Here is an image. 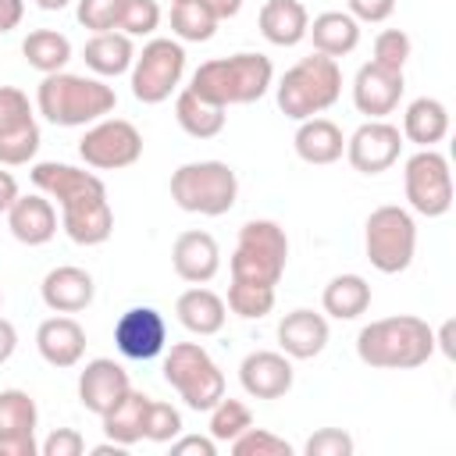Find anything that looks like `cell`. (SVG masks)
Returning <instances> with one entry per match:
<instances>
[{
  "mask_svg": "<svg viewBox=\"0 0 456 456\" xmlns=\"http://www.w3.org/2000/svg\"><path fill=\"white\" fill-rule=\"evenodd\" d=\"M28 175L43 196L61 203V228L75 246H103L110 239L114 210L100 175L61 160H39Z\"/></svg>",
  "mask_w": 456,
  "mask_h": 456,
  "instance_id": "1",
  "label": "cell"
},
{
  "mask_svg": "<svg viewBox=\"0 0 456 456\" xmlns=\"http://www.w3.org/2000/svg\"><path fill=\"white\" fill-rule=\"evenodd\" d=\"M360 363L374 370H413L435 356V328L417 314L381 317L360 328L356 335Z\"/></svg>",
  "mask_w": 456,
  "mask_h": 456,
  "instance_id": "2",
  "label": "cell"
},
{
  "mask_svg": "<svg viewBox=\"0 0 456 456\" xmlns=\"http://www.w3.org/2000/svg\"><path fill=\"white\" fill-rule=\"evenodd\" d=\"M114 86H107V78L96 75L53 71L43 75V82L36 86V110L57 128H89L93 121L114 114Z\"/></svg>",
  "mask_w": 456,
  "mask_h": 456,
  "instance_id": "3",
  "label": "cell"
},
{
  "mask_svg": "<svg viewBox=\"0 0 456 456\" xmlns=\"http://www.w3.org/2000/svg\"><path fill=\"white\" fill-rule=\"evenodd\" d=\"M274 86V64L264 53L242 50L232 57H210L192 71L189 89L217 107H242L256 103Z\"/></svg>",
  "mask_w": 456,
  "mask_h": 456,
  "instance_id": "4",
  "label": "cell"
},
{
  "mask_svg": "<svg viewBox=\"0 0 456 456\" xmlns=\"http://www.w3.org/2000/svg\"><path fill=\"white\" fill-rule=\"evenodd\" d=\"M338 96H342V68L335 57H324V53H310L296 61L274 86L278 110L292 121L324 114L328 107H335Z\"/></svg>",
  "mask_w": 456,
  "mask_h": 456,
  "instance_id": "5",
  "label": "cell"
},
{
  "mask_svg": "<svg viewBox=\"0 0 456 456\" xmlns=\"http://www.w3.org/2000/svg\"><path fill=\"white\" fill-rule=\"evenodd\" d=\"M289 264V235L271 217H253L239 228L228 271L232 281H253V285H274L281 281Z\"/></svg>",
  "mask_w": 456,
  "mask_h": 456,
  "instance_id": "6",
  "label": "cell"
},
{
  "mask_svg": "<svg viewBox=\"0 0 456 456\" xmlns=\"http://www.w3.org/2000/svg\"><path fill=\"white\" fill-rule=\"evenodd\" d=\"M171 200L185 214L221 217L239 200V175L224 160H189L171 171Z\"/></svg>",
  "mask_w": 456,
  "mask_h": 456,
  "instance_id": "7",
  "label": "cell"
},
{
  "mask_svg": "<svg viewBox=\"0 0 456 456\" xmlns=\"http://www.w3.org/2000/svg\"><path fill=\"white\" fill-rule=\"evenodd\" d=\"M363 253L374 271L381 274H403L413 264L417 253V221L406 207L385 203L367 214L363 224Z\"/></svg>",
  "mask_w": 456,
  "mask_h": 456,
  "instance_id": "8",
  "label": "cell"
},
{
  "mask_svg": "<svg viewBox=\"0 0 456 456\" xmlns=\"http://www.w3.org/2000/svg\"><path fill=\"white\" fill-rule=\"evenodd\" d=\"M164 381L196 413H207L224 395V370L200 342H175L164 356Z\"/></svg>",
  "mask_w": 456,
  "mask_h": 456,
  "instance_id": "9",
  "label": "cell"
},
{
  "mask_svg": "<svg viewBox=\"0 0 456 456\" xmlns=\"http://www.w3.org/2000/svg\"><path fill=\"white\" fill-rule=\"evenodd\" d=\"M182 75H185V46L171 36H153L142 43V50L132 61V71H128L132 96L146 107L164 103L182 86Z\"/></svg>",
  "mask_w": 456,
  "mask_h": 456,
  "instance_id": "10",
  "label": "cell"
},
{
  "mask_svg": "<svg viewBox=\"0 0 456 456\" xmlns=\"http://www.w3.org/2000/svg\"><path fill=\"white\" fill-rule=\"evenodd\" d=\"M403 189H406V203L413 214L420 217H442L452 207V171H449V157L438 153L435 146L417 150L413 157H406L403 164Z\"/></svg>",
  "mask_w": 456,
  "mask_h": 456,
  "instance_id": "11",
  "label": "cell"
},
{
  "mask_svg": "<svg viewBox=\"0 0 456 456\" xmlns=\"http://www.w3.org/2000/svg\"><path fill=\"white\" fill-rule=\"evenodd\" d=\"M78 157L96 171H121L142 157V132L125 118H100L78 139Z\"/></svg>",
  "mask_w": 456,
  "mask_h": 456,
  "instance_id": "12",
  "label": "cell"
},
{
  "mask_svg": "<svg viewBox=\"0 0 456 456\" xmlns=\"http://www.w3.org/2000/svg\"><path fill=\"white\" fill-rule=\"evenodd\" d=\"M39 153V121L18 86H0V164L21 167Z\"/></svg>",
  "mask_w": 456,
  "mask_h": 456,
  "instance_id": "13",
  "label": "cell"
},
{
  "mask_svg": "<svg viewBox=\"0 0 456 456\" xmlns=\"http://www.w3.org/2000/svg\"><path fill=\"white\" fill-rule=\"evenodd\" d=\"M403 132L388 118H367L349 139H346V160L360 175H381L388 171L403 153Z\"/></svg>",
  "mask_w": 456,
  "mask_h": 456,
  "instance_id": "14",
  "label": "cell"
},
{
  "mask_svg": "<svg viewBox=\"0 0 456 456\" xmlns=\"http://www.w3.org/2000/svg\"><path fill=\"white\" fill-rule=\"evenodd\" d=\"M114 346L125 360L146 363L167 349V321L157 306H128L114 321Z\"/></svg>",
  "mask_w": 456,
  "mask_h": 456,
  "instance_id": "15",
  "label": "cell"
},
{
  "mask_svg": "<svg viewBox=\"0 0 456 456\" xmlns=\"http://www.w3.org/2000/svg\"><path fill=\"white\" fill-rule=\"evenodd\" d=\"M39 410L25 388H0V456H36Z\"/></svg>",
  "mask_w": 456,
  "mask_h": 456,
  "instance_id": "16",
  "label": "cell"
},
{
  "mask_svg": "<svg viewBox=\"0 0 456 456\" xmlns=\"http://www.w3.org/2000/svg\"><path fill=\"white\" fill-rule=\"evenodd\" d=\"M296 381L292 360L281 349H253L239 363V385L253 399H281Z\"/></svg>",
  "mask_w": 456,
  "mask_h": 456,
  "instance_id": "17",
  "label": "cell"
},
{
  "mask_svg": "<svg viewBox=\"0 0 456 456\" xmlns=\"http://www.w3.org/2000/svg\"><path fill=\"white\" fill-rule=\"evenodd\" d=\"M403 89H406L403 71H392V68H381V64L367 61L353 75V107L367 118H388L399 107Z\"/></svg>",
  "mask_w": 456,
  "mask_h": 456,
  "instance_id": "18",
  "label": "cell"
},
{
  "mask_svg": "<svg viewBox=\"0 0 456 456\" xmlns=\"http://www.w3.org/2000/svg\"><path fill=\"white\" fill-rule=\"evenodd\" d=\"M128 388H132L128 370L110 356H96L78 370V403L96 417H103Z\"/></svg>",
  "mask_w": 456,
  "mask_h": 456,
  "instance_id": "19",
  "label": "cell"
},
{
  "mask_svg": "<svg viewBox=\"0 0 456 456\" xmlns=\"http://www.w3.org/2000/svg\"><path fill=\"white\" fill-rule=\"evenodd\" d=\"M171 267L182 281L189 285H207L217 271H221V246L210 232L203 228H189L175 239L171 246Z\"/></svg>",
  "mask_w": 456,
  "mask_h": 456,
  "instance_id": "20",
  "label": "cell"
},
{
  "mask_svg": "<svg viewBox=\"0 0 456 456\" xmlns=\"http://www.w3.org/2000/svg\"><path fill=\"white\" fill-rule=\"evenodd\" d=\"M39 296H43L46 310H53V314H82L96 296V281L86 267L61 264L53 271H46Z\"/></svg>",
  "mask_w": 456,
  "mask_h": 456,
  "instance_id": "21",
  "label": "cell"
},
{
  "mask_svg": "<svg viewBox=\"0 0 456 456\" xmlns=\"http://www.w3.org/2000/svg\"><path fill=\"white\" fill-rule=\"evenodd\" d=\"M331 331H328V317L317 310H292L278 321V346L289 360H314L324 353Z\"/></svg>",
  "mask_w": 456,
  "mask_h": 456,
  "instance_id": "22",
  "label": "cell"
},
{
  "mask_svg": "<svg viewBox=\"0 0 456 456\" xmlns=\"http://www.w3.org/2000/svg\"><path fill=\"white\" fill-rule=\"evenodd\" d=\"M36 349H39V356H43L50 367L68 370V367H75V363L86 356V328H82L71 314L46 317V321L36 328Z\"/></svg>",
  "mask_w": 456,
  "mask_h": 456,
  "instance_id": "23",
  "label": "cell"
},
{
  "mask_svg": "<svg viewBox=\"0 0 456 456\" xmlns=\"http://www.w3.org/2000/svg\"><path fill=\"white\" fill-rule=\"evenodd\" d=\"M7 228L21 246H46L57 235V210L53 200L43 192L18 196L7 210Z\"/></svg>",
  "mask_w": 456,
  "mask_h": 456,
  "instance_id": "24",
  "label": "cell"
},
{
  "mask_svg": "<svg viewBox=\"0 0 456 456\" xmlns=\"http://www.w3.org/2000/svg\"><path fill=\"white\" fill-rule=\"evenodd\" d=\"M292 146H296V157L303 164H314V167H324V164H335L342 160L346 153V135L342 128L331 121V118H306L299 121L296 135H292Z\"/></svg>",
  "mask_w": 456,
  "mask_h": 456,
  "instance_id": "25",
  "label": "cell"
},
{
  "mask_svg": "<svg viewBox=\"0 0 456 456\" xmlns=\"http://www.w3.org/2000/svg\"><path fill=\"white\" fill-rule=\"evenodd\" d=\"M175 314H178V324H182L185 331L207 338V335H217V331L224 328V321H228V303H224L214 289L192 285V289H185V292L175 299Z\"/></svg>",
  "mask_w": 456,
  "mask_h": 456,
  "instance_id": "26",
  "label": "cell"
},
{
  "mask_svg": "<svg viewBox=\"0 0 456 456\" xmlns=\"http://www.w3.org/2000/svg\"><path fill=\"white\" fill-rule=\"evenodd\" d=\"M82 61L96 78H118L125 71H132L135 61V43L132 36L110 28V32H93L82 46Z\"/></svg>",
  "mask_w": 456,
  "mask_h": 456,
  "instance_id": "27",
  "label": "cell"
},
{
  "mask_svg": "<svg viewBox=\"0 0 456 456\" xmlns=\"http://www.w3.org/2000/svg\"><path fill=\"white\" fill-rule=\"evenodd\" d=\"M260 36L271 46H296L306 39L310 28V11L299 0H264L260 14H256Z\"/></svg>",
  "mask_w": 456,
  "mask_h": 456,
  "instance_id": "28",
  "label": "cell"
},
{
  "mask_svg": "<svg viewBox=\"0 0 456 456\" xmlns=\"http://www.w3.org/2000/svg\"><path fill=\"white\" fill-rule=\"evenodd\" d=\"M306 36L314 39V53H324V57H346L360 46V21L349 14V11H321Z\"/></svg>",
  "mask_w": 456,
  "mask_h": 456,
  "instance_id": "29",
  "label": "cell"
},
{
  "mask_svg": "<svg viewBox=\"0 0 456 456\" xmlns=\"http://www.w3.org/2000/svg\"><path fill=\"white\" fill-rule=\"evenodd\" d=\"M449 135V107L435 96H417L406 103L403 114V139L417 150H428Z\"/></svg>",
  "mask_w": 456,
  "mask_h": 456,
  "instance_id": "30",
  "label": "cell"
},
{
  "mask_svg": "<svg viewBox=\"0 0 456 456\" xmlns=\"http://www.w3.org/2000/svg\"><path fill=\"white\" fill-rule=\"evenodd\" d=\"M175 121H178L182 132L192 135V139H214V135L224 132L228 114H224V107H217V103L196 96V93L185 86V89L175 96Z\"/></svg>",
  "mask_w": 456,
  "mask_h": 456,
  "instance_id": "31",
  "label": "cell"
},
{
  "mask_svg": "<svg viewBox=\"0 0 456 456\" xmlns=\"http://www.w3.org/2000/svg\"><path fill=\"white\" fill-rule=\"evenodd\" d=\"M321 306L335 321H356L370 306V285H367V278L363 274H335L324 285V292H321Z\"/></svg>",
  "mask_w": 456,
  "mask_h": 456,
  "instance_id": "32",
  "label": "cell"
},
{
  "mask_svg": "<svg viewBox=\"0 0 456 456\" xmlns=\"http://www.w3.org/2000/svg\"><path fill=\"white\" fill-rule=\"evenodd\" d=\"M146 406H150V395L146 392H135L128 388L100 420H103V435L110 442H121V445H135L142 442V424H146Z\"/></svg>",
  "mask_w": 456,
  "mask_h": 456,
  "instance_id": "33",
  "label": "cell"
},
{
  "mask_svg": "<svg viewBox=\"0 0 456 456\" xmlns=\"http://www.w3.org/2000/svg\"><path fill=\"white\" fill-rule=\"evenodd\" d=\"M21 57L28 68H36L39 75H53L64 71L71 61V39L57 28H32L21 39Z\"/></svg>",
  "mask_w": 456,
  "mask_h": 456,
  "instance_id": "34",
  "label": "cell"
},
{
  "mask_svg": "<svg viewBox=\"0 0 456 456\" xmlns=\"http://www.w3.org/2000/svg\"><path fill=\"white\" fill-rule=\"evenodd\" d=\"M217 18L200 0H175L171 4V36L178 43H207L217 32Z\"/></svg>",
  "mask_w": 456,
  "mask_h": 456,
  "instance_id": "35",
  "label": "cell"
},
{
  "mask_svg": "<svg viewBox=\"0 0 456 456\" xmlns=\"http://www.w3.org/2000/svg\"><path fill=\"white\" fill-rule=\"evenodd\" d=\"M278 289L274 285H253V281H232L228 285V310L242 321H260L274 310Z\"/></svg>",
  "mask_w": 456,
  "mask_h": 456,
  "instance_id": "36",
  "label": "cell"
},
{
  "mask_svg": "<svg viewBox=\"0 0 456 456\" xmlns=\"http://www.w3.org/2000/svg\"><path fill=\"white\" fill-rule=\"evenodd\" d=\"M207 413H210V424H207V428H210V438H214V442H224V445H228L232 438H239V435L253 424L249 406H246L242 399H228V395H221Z\"/></svg>",
  "mask_w": 456,
  "mask_h": 456,
  "instance_id": "37",
  "label": "cell"
},
{
  "mask_svg": "<svg viewBox=\"0 0 456 456\" xmlns=\"http://www.w3.org/2000/svg\"><path fill=\"white\" fill-rule=\"evenodd\" d=\"M160 25V4L157 0H121L118 11V32L125 36H153Z\"/></svg>",
  "mask_w": 456,
  "mask_h": 456,
  "instance_id": "38",
  "label": "cell"
},
{
  "mask_svg": "<svg viewBox=\"0 0 456 456\" xmlns=\"http://www.w3.org/2000/svg\"><path fill=\"white\" fill-rule=\"evenodd\" d=\"M228 445L235 456H292V445L281 435H274L267 428H253V424L239 438H232Z\"/></svg>",
  "mask_w": 456,
  "mask_h": 456,
  "instance_id": "39",
  "label": "cell"
},
{
  "mask_svg": "<svg viewBox=\"0 0 456 456\" xmlns=\"http://www.w3.org/2000/svg\"><path fill=\"white\" fill-rule=\"evenodd\" d=\"M178 435H182V413H178L171 403L150 399V406H146V424H142V438L167 445V442L178 438Z\"/></svg>",
  "mask_w": 456,
  "mask_h": 456,
  "instance_id": "40",
  "label": "cell"
},
{
  "mask_svg": "<svg viewBox=\"0 0 456 456\" xmlns=\"http://www.w3.org/2000/svg\"><path fill=\"white\" fill-rule=\"evenodd\" d=\"M410 53H413V43H410V36L403 28H385V32L374 36V57H370L374 64L392 68V71H403L406 61H410Z\"/></svg>",
  "mask_w": 456,
  "mask_h": 456,
  "instance_id": "41",
  "label": "cell"
},
{
  "mask_svg": "<svg viewBox=\"0 0 456 456\" xmlns=\"http://www.w3.org/2000/svg\"><path fill=\"white\" fill-rule=\"evenodd\" d=\"M121 0H75V18L89 32H110L118 28Z\"/></svg>",
  "mask_w": 456,
  "mask_h": 456,
  "instance_id": "42",
  "label": "cell"
},
{
  "mask_svg": "<svg viewBox=\"0 0 456 456\" xmlns=\"http://www.w3.org/2000/svg\"><path fill=\"white\" fill-rule=\"evenodd\" d=\"M353 449H356V442H353V435L342 431V428H321V431H314V435L306 438V445H303L306 456H353Z\"/></svg>",
  "mask_w": 456,
  "mask_h": 456,
  "instance_id": "43",
  "label": "cell"
},
{
  "mask_svg": "<svg viewBox=\"0 0 456 456\" xmlns=\"http://www.w3.org/2000/svg\"><path fill=\"white\" fill-rule=\"evenodd\" d=\"M43 456H82L86 452V438L75 428H57L39 442Z\"/></svg>",
  "mask_w": 456,
  "mask_h": 456,
  "instance_id": "44",
  "label": "cell"
},
{
  "mask_svg": "<svg viewBox=\"0 0 456 456\" xmlns=\"http://www.w3.org/2000/svg\"><path fill=\"white\" fill-rule=\"evenodd\" d=\"M346 11L360 21V25H378L388 21L395 11V0H346Z\"/></svg>",
  "mask_w": 456,
  "mask_h": 456,
  "instance_id": "45",
  "label": "cell"
},
{
  "mask_svg": "<svg viewBox=\"0 0 456 456\" xmlns=\"http://www.w3.org/2000/svg\"><path fill=\"white\" fill-rule=\"evenodd\" d=\"M167 445L171 456H217V442L210 435H178Z\"/></svg>",
  "mask_w": 456,
  "mask_h": 456,
  "instance_id": "46",
  "label": "cell"
},
{
  "mask_svg": "<svg viewBox=\"0 0 456 456\" xmlns=\"http://www.w3.org/2000/svg\"><path fill=\"white\" fill-rule=\"evenodd\" d=\"M25 18V0H0V36L18 28Z\"/></svg>",
  "mask_w": 456,
  "mask_h": 456,
  "instance_id": "47",
  "label": "cell"
},
{
  "mask_svg": "<svg viewBox=\"0 0 456 456\" xmlns=\"http://www.w3.org/2000/svg\"><path fill=\"white\" fill-rule=\"evenodd\" d=\"M21 196V189H18V178L0 164V214H7L11 210V203Z\"/></svg>",
  "mask_w": 456,
  "mask_h": 456,
  "instance_id": "48",
  "label": "cell"
},
{
  "mask_svg": "<svg viewBox=\"0 0 456 456\" xmlns=\"http://www.w3.org/2000/svg\"><path fill=\"white\" fill-rule=\"evenodd\" d=\"M14 349H18V331H14V324L7 317H0V367L14 356Z\"/></svg>",
  "mask_w": 456,
  "mask_h": 456,
  "instance_id": "49",
  "label": "cell"
},
{
  "mask_svg": "<svg viewBox=\"0 0 456 456\" xmlns=\"http://www.w3.org/2000/svg\"><path fill=\"white\" fill-rule=\"evenodd\" d=\"M217 21H228V18H235L239 11H242V0H200Z\"/></svg>",
  "mask_w": 456,
  "mask_h": 456,
  "instance_id": "50",
  "label": "cell"
},
{
  "mask_svg": "<svg viewBox=\"0 0 456 456\" xmlns=\"http://www.w3.org/2000/svg\"><path fill=\"white\" fill-rule=\"evenodd\" d=\"M452 331H456V321H445L438 331H435V349L445 353V360H456V346H452Z\"/></svg>",
  "mask_w": 456,
  "mask_h": 456,
  "instance_id": "51",
  "label": "cell"
},
{
  "mask_svg": "<svg viewBox=\"0 0 456 456\" xmlns=\"http://www.w3.org/2000/svg\"><path fill=\"white\" fill-rule=\"evenodd\" d=\"M93 456H128V445H121V442H100V445H93Z\"/></svg>",
  "mask_w": 456,
  "mask_h": 456,
  "instance_id": "52",
  "label": "cell"
},
{
  "mask_svg": "<svg viewBox=\"0 0 456 456\" xmlns=\"http://www.w3.org/2000/svg\"><path fill=\"white\" fill-rule=\"evenodd\" d=\"M71 0H36V7H43V11H64Z\"/></svg>",
  "mask_w": 456,
  "mask_h": 456,
  "instance_id": "53",
  "label": "cell"
},
{
  "mask_svg": "<svg viewBox=\"0 0 456 456\" xmlns=\"http://www.w3.org/2000/svg\"><path fill=\"white\" fill-rule=\"evenodd\" d=\"M0 306H4V292H0Z\"/></svg>",
  "mask_w": 456,
  "mask_h": 456,
  "instance_id": "54",
  "label": "cell"
},
{
  "mask_svg": "<svg viewBox=\"0 0 456 456\" xmlns=\"http://www.w3.org/2000/svg\"><path fill=\"white\" fill-rule=\"evenodd\" d=\"M171 4H175V0H171Z\"/></svg>",
  "mask_w": 456,
  "mask_h": 456,
  "instance_id": "55",
  "label": "cell"
}]
</instances>
